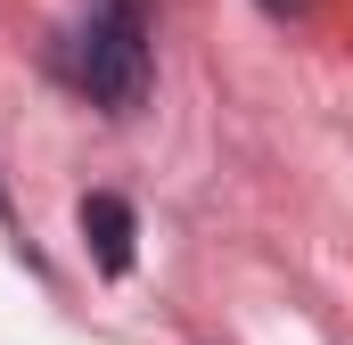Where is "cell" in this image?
<instances>
[{
    "mask_svg": "<svg viewBox=\"0 0 353 345\" xmlns=\"http://www.w3.org/2000/svg\"><path fill=\"white\" fill-rule=\"evenodd\" d=\"M263 8H304V0H263Z\"/></svg>",
    "mask_w": 353,
    "mask_h": 345,
    "instance_id": "cell-3",
    "label": "cell"
},
{
    "mask_svg": "<svg viewBox=\"0 0 353 345\" xmlns=\"http://www.w3.org/2000/svg\"><path fill=\"white\" fill-rule=\"evenodd\" d=\"M74 83L99 99V107H140V90H148V33H140V8H99L83 25V41H74Z\"/></svg>",
    "mask_w": 353,
    "mask_h": 345,
    "instance_id": "cell-1",
    "label": "cell"
},
{
    "mask_svg": "<svg viewBox=\"0 0 353 345\" xmlns=\"http://www.w3.org/2000/svg\"><path fill=\"white\" fill-rule=\"evenodd\" d=\"M0 214H8V197H0Z\"/></svg>",
    "mask_w": 353,
    "mask_h": 345,
    "instance_id": "cell-4",
    "label": "cell"
},
{
    "mask_svg": "<svg viewBox=\"0 0 353 345\" xmlns=\"http://www.w3.org/2000/svg\"><path fill=\"white\" fill-rule=\"evenodd\" d=\"M83 239L90 255H99V271H132V206L123 197H83Z\"/></svg>",
    "mask_w": 353,
    "mask_h": 345,
    "instance_id": "cell-2",
    "label": "cell"
}]
</instances>
